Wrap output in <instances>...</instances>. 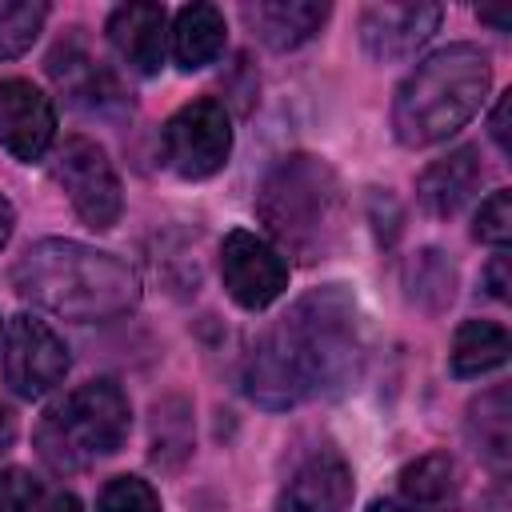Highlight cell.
I'll return each mask as SVG.
<instances>
[{"instance_id":"52a82bcc","label":"cell","mask_w":512,"mask_h":512,"mask_svg":"<svg viewBox=\"0 0 512 512\" xmlns=\"http://www.w3.org/2000/svg\"><path fill=\"white\" fill-rule=\"evenodd\" d=\"M52 172L60 180V188L68 192L76 216L96 228V232H108L120 212H124V192H120V176L108 160V152L88 140V136H68L60 148H56V160H52Z\"/></svg>"},{"instance_id":"4316f807","label":"cell","mask_w":512,"mask_h":512,"mask_svg":"<svg viewBox=\"0 0 512 512\" xmlns=\"http://www.w3.org/2000/svg\"><path fill=\"white\" fill-rule=\"evenodd\" d=\"M368 216H372V224H376V236H380V244H392L396 236H400V204H396V196L388 192V188H372L368 192Z\"/></svg>"},{"instance_id":"ffe728a7","label":"cell","mask_w":512,"mask_h":512,"mask_svg":"<svg viewBox=\"0 0 512 512\" xmlns=\"http://www.w3.org/2000/svg\"><path fill=\"white\" fill-rule=\"evenodd\" d=\"M508 332L492 320H464L452 336V352H448V368L452 376L468 380V376H484L492 368H500L508 360Z\"/></svg>"},{"instance_id":"3957f363","label":"cell","mask_w":512,"mask_h":512,"mask_svg":"<svg viewBox=\"0 0 512 512\" xmlns=\"http://www.w3.org/2000/svg\"><path fill=\"white\" fill-rule=\"evenodd\" d=\"M256 216L276 240L272 248L280 256L288 252L300 264L328 260L340 248L348 224L340 172L312 152L280 156L260 180Z\"/></svg>"},{"instance_id":"83f0119b","label":"cell","mask_w":512,"mask_h":512,"mask_svg":"<svg viewBox=\"0 0 512 512\" xmlns=\"http://www.w3.org/2000/svg\"><path fill=\"white\" fill-rule=\"evenodd\" d=\"M484 288H488V296H496V300H508V288H512V280H508V252L500 248L492 260H488V268H484Z\"/></svg>"},{"instance_id":"7402d4cb","label":"cell","mask_w":512,"mask_h":512,"mask_svg":"<svg viewBox=\"0 0 512 512\" xmlns=\"http://www.w3.org/2000/svg\"><path fill=\"white\" fill-rule=\"evenodd\" d=\"M48 72L76 96V100H84L88 96V104L100 112L108 100H116L120 92H116V84H112V76L104 72V68H96L92 64V56L88 52H80V48H56L52 52V60H48Z\"/></svg>"},{"instance_id":"836d02e7","label":"cell","mask_w":512,"mask_h":512,"mask_svg":"<svg viewBox=\"0 0 512 512\" xmlns=\"http://www.w3.org/2000/svg\"><path fill=\"white\" fill-rule=\"evenodd\" d=\"M368 512H408V508H400V504H392V500H372Z\"/></svg>"},{"instance_id":"5bb4252c","label":"cell","mask_w":512,"mask_h":512,"mask_svg":"<svg viewBox=\"0 0 512 512\" xmlns=\"http://www.w3.org/2000/svg\"><path fill=\"white\" fill-rule=\"evenodd\" d=\"M480 176H484L480 152H476L472 144L452 148L448 156L432 160V164L416 176V200H420V208H424L428 216L448 220V216H456V212L472 200V192L480 188Z\"/></svg>"},{"instance_id":"e0dca14e","label":"cell","mask_w":512,"mask_h":512,"mask_svg":"<svg viewBox=\"0 0 512 512\" xmlns=\"http://www.w3.org/2000/svg\"><path fill=\"white\" fill-rule=\"evenodd\" d=\"M464 428H468V440H472L476 456H480L488 468L504 472L508 460H512V396H508V388L496 384V388L480 392V396L468 404Z\"/></svg>"},{"instance_id":"8992f818","label":"cell","mask_w":512,"mask_h":512,"mask_svg":"<svg viewBox=\"0 0 512 512\" xmlns=\"http://www.w3.org/2000/svg\"><path fill=\"white\" fill-rule=\"evenodd\" d=\"M160 156L180 180H208L232 156V116L220 100L200 96L176 108L160 128Z\"/></svg>"},{"instance_id":"4fadbf2b","label":"cell","mask_w":512,"mask_h":512,"mask_svg":"<svg viewBox=\"0 0 512 512\" xmlns=\"http://www.w3.org/2000/svg\"><path fill=\"white\" fill-rule=\"evenodd\" d=\"M108 44L112 52L140 76L164 68L168 52V12L160 4H120L108 16Z\"/></svg>"},{"instance_id":"ba28073f","label":"cell","mask_w":512,"mask_h":512,"mask_svg":"<svg viewBox=\"0 0 512 512\" xmlns=\"http://www.w3.org/2000/svg\"><path fill=\"white\" fill-rule=\"evenodd\" d=\"M68 376V344L36 316L20 312L4 332V380L16 396L40 400Z\"/></svg>"},{"instance_id":"603a6c76","label":"cell","mask_w":512,"mask_h":512,"mask_svg":"<svg viewBox=\"0 0 512 512\" xmlns=\"http://www.w3.org/2000/svg\"><path fill=\"white\" fill-rule=\"evenodd\" d=\"M48 20V4L40 0H0V60L24 56Z\"/></svg>"},{"instance_id":"8fae6325","label":"cell","mask_w":512,"mask_h":512,"mask_svg":"<svg viewBox=\"0 0 512 512\" xmlns=\"http://www.w3.org/2000/svg\"><path fill=\"white\" fill-rule=\"evenodd\" d=\"M436 4H368L360 12V44L376 64L408 60L440 28Z\"/></svg>"},{"instance_id":"9a60e30c","label":"cell","mask_w":512,"mask_h":512,"mask_svg":"<svg viewBox=\"0 0 512 512\" xmlns=\"http://www.w3.org/2000/svg\"><path fill=\"white\" fill-rule=\"evenodd\" d=\"M328 12L332 8L324 0H256V4H244L248 28L272 52H292L304 40H312L324 28Z\"/></svg>"},{"instance_id":"cb8c5ba5","label":"cell","mask_w":512,"mask_h":512,"mask_svg":"<svg viewBox=\"0 0 512 512\" xmlns=\"http://www.w3.org/2000/svg\"><path fill=\"white\" fill-rule=\"evenodd\" d=\"M96 512H160V492L140 476H116L104 484Z\"/></svg>"},{"instance_id":"2e32d148","label":"cell","mask_w":512,"mask_h":512,"mask_svg":"<svg viewBox=\"0 0 512 512\" xmlns=\"http://www.w3.org/2000/svg\"><path fill=\"white\" fill-rule=\"evenodd\" d=\"M400 496L408 512H456L460 472L448 452H424L400 468Z\"/></svg>"},{"instance_id":"f1b7e54d","label":"cell","mask_w":512,"mask_h":512,"mask_svg":"<svg viewBox=\"0 0 512 512\" xmlns=\"http://www.w3.org/2000/svg\"><path fill=\"white\" fill-rule=\"evenodd\" d=\"M508 112H512V92H504L500 100H496V112H492V124H488V132H492V140H496V148L508 156L512 152V140H508Z\"/></svg>"},{"instance_id":"e575fe53","label":"cell","mask_w":512,"mask_h":512,"mask_svg":"<svg viewBox=\"0 0 512 512\" xmlns=\"http://www.w3.org/2000/svg\"><path fill=\"white\" fill-rule=\"evenodd\" d=\"M52 512H80V500H76V496H64V500H56Z\"/></svg>"},{"instance_id":"ac0fdd59","label":"cell","mask_w":512,"mask_h":512,"mask_svg":"<svg viewBox=\"0 0 512 512\" xmlns=\"http://www.w3.org/2000/svg\"><path fill=\"white\" fill-rule=\"evenodd\" d=\"M224 36H228V24H224V12L216 4H184L172 20V56L184 72H196V68H208L220 52H224Z\"/></svg>"},{"instance_id":"d6a6232c","label":"cell","mask_w":512,"mask_h":512,"mask_svg":"<svg viewBox=\"0 0 512 512\" xmlns=\"http://www.w3.org/2000/svg\"><path fill=\"white\" fill-rule=\"evenodd\" d=\"M484 512H508V492H504V484H500V488H492V496H488Z\"/></svg>"},{"instance_id":"d4e9b609","label":"cell","mask_w":512,"mask_h":512,"mask_svg":"<svg viewBox=\"0 0 512 512\" xmlns=\"http://www.w3.org/2000/svg\"><path fill=\"white\" fill-rule=\"evenodd\" d=\"M472 236H476L480 244H496V248L508 244V236H512V192H508V188H496V192L476 208Z\"/></svg>"},{"instance_id":"6da1fadb","label":"cell","mask_w":512,"mask_h":512,"mask_svg":"<svg viewBox=\"0 0 512 512\" xmlns=\"http://www.w3.org/2000/svg\"><path fill=\"white\" fill-rule=\"evenodd\" d=\"M364 320L348 284L300 296L252 348L244 364L248 396L268 412H288L312 396L344 392L364 368Z\"/></svg>"},{"instance_id":"f546056e","label":"cell","mask_w":512,"mask_h":512,"mask_svg":"<svg viewBox=\"0 0 512 512\" xmlns=\"http://www.w3.org/2000/svg\"><path fill=\"white\" fill-rule=\"evenodd\" d=\"M12 440H16V420H12L8 404H0V452L12 448Z\"/></svg>"},{"instance_id":"277c9868","label":"cell","mask_w":512,"mask_h":512,"mask_svg":"<svg viewBox=\"0 0 512 512\" xmlns=\"http://www.w3.org/2000/svg\"><path fill=\"white\" fill-rule=\"evenodd\" d=\"M492 88V60L480 44H448L432 52L396 88L392 132L404 148H428L460 132Z\"/></svg>"},{"instance_id":"9c48e42d","label":"cell","mask_w":512,"mask_h":512,"mask_svg":"<svg viewBox=\"0 0 512 512\" xmlns=\"http://www.w3.org/2000/svg\"><path fill=\"white\" fill-rule=\"evenodd\" d=\"M220 280H224L228 296L240 308L260 312V308H268L272 300L284 296V288H288V260L264 236H256L248 228H236L220 244Z\"/></svg>"},{"instance_id":"1f68e13d","label":"cell","mask_w":512,"mask_h":512,"mask_svg":"<svg viewBox=\"0 0 512 512\" xmlns=\"http://www.w3.org/2000/svg\"><path fill=\"white\" fill-rule=\"evenodd\" d=\"M480 20L496 24V28H512V12H496V8H480Z\"/></svg>"},{"instance_id":"d6986e66","label":"cell","mask_w":512,"mask_h":512,"mask_svg":"<svg viewBox=\"0 0 512 512\" xmlns=\"http://www.w3.org/2000/svg\"><path fill=\"white\" fill-rule=\"evenodd\" d=\"M404 296L428 316H440L456 296V264L440 248H420L404 264Z\"/></svg>"},{"instance_id":"7a4b0ae2","label":"cell","mask_w":512,"mask_h":512,"mask_svg":"<svg viewBox=\"0 0 512 512\" xmlns=\"http://www.w3.org/2000/svg\"><path fill=\"white\" fill-rule=\"evenodd\" d=\"M12 288L36 308L80 324L116 320L140 300V276L128 260L64 236L36 240L16 260Z\"/></svg>"},{"instance_id":"4dcf8cb0","label":"cell","mask_w":512,"mask_h":512,"mask_svg":"<svg viewBox=\"0 0 512 512\" xmlns=\"http://www.w3.org/2000/svg\"><path fill=\"white\" fill-rule=\"evenodd\" d=\"M12 224H16V212H12V204L0 196V248L8 244V236H12Z\"/></svg>"},{"instance_id":"5b68a950","label":"cell","mask_w":512,"mask_h":512,"mask_svg":"<svg viewBox=\"0 0 512 512\" xmlns=\"http://www.w3.org/2000/svg\"><path fill=\"white\" fill-rule=\"evenodd\" d=\"M132 428L128 396L116 380H88L56 400L36 424V452L52 472H84L120 452Z\"/></svg>"},{"instance_id":"30bf717a","label":"cell","mask_w":512,"mask_h":512,"mask_svg":"<svg viewBox=\"0 0 512 512\" xmlns=\"http://www.w3.org/2000/svg\"><path fill=\"white\" fill-rule=\"evenodd\" d=\"M56 140V104L44 88L32 80H4L0 84V144L32 164L40 160Z\"/></svg>"},{"instance_id":"7c38bea8","label":"cell","mask_w":512,"mask_h":512,"mask_svg":"<svg viewBox=\"0 0 512 512\" xmlns=\"http://www.w3.org/2000/svg\"><path fill=\"white\" fill-rule=\"evenodd\" d=\"M352 468L336 448L312 452L280 488L276 512H348L352 508Z\"/></svg>"},{"instance_id":"484cf974","label":"cell","mask_w":512,"mask_h":512,"mask_svg":"<svg viewBox=\"0 0 512 512\" xmlns=\"http://www.w3.org/2000/svg\"><path fill=\"white\" fill-rule=\"evenodd\" d=\"M0 512H44V488L32 472L8 468L0 472Z\"/></svg>"},{"instance_id":"44dd1931","label":"cell","mask_w":512,"mask_h":512,"mask_svg":"<svg viewBox=\"0 0 512 512\" xmlns=\"http://www.w3.org/2000/svg\"><path fill=\"white\" fill-rule=\"evenodd\" d=\"M192 456V408L184 396L156 400L152 408V460L160 468H180Z\"/></svg>"}]
</instances>
